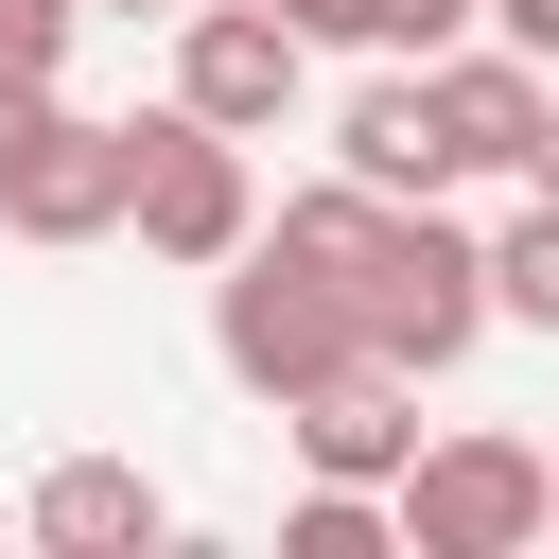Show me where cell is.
<instances>
[{
    "instance_id": "8",
    "label": "cell",
    "mask_w": 559,
    "mask_h": 559,
    "mask_svg": "<svg viewBox=\"0 0 559 559\" xmlns=\"http://www.w3.org/2000/svg\"><path fill=\"white\" fill-rule=\"evenodd\" d=\"M332 175L367 192H454V122H437V70H367L332 105Z\"/></svg>"
},
{
    "instance_id": "3",
    "label": "cell",
    "mask_w": 559,
    "mask_h": 559,
    "mask_svg": "<svg viewBox=\"0 0 559 559\" xmlns=\"http://www.w3.org/2000/svg\"><path fill=\"white\" fill-rule=\"evenodd\" d=\"M384 507H402L419 559H524V542H559V454L507 437V419H472V437H419Z\"/></svg>"
},
{
    "instance_id": "10",
    "label": "cell",
    "mask_w": 559,
    "mask_h": 559,
    "mask_svg": "<svg viewBox=\"0 0 559 559\" xmlns=\"http://www.w3.org/2000/svg\"><path fill=\"white\" fill-rule=\"evenodd\" d=\"M17 524H35L52 559H140V542H157L175 507H157V472H140V454H52Z\"/></svg>"
},
{
    "instance_id": "6",
    "label": "cell",
    "mask_w": 559,
    "mask_h": 559,
    "mask_svg": "<svg viewBox=\"0 0 559 559\" xmlns=\"http://www.w3.org/2000/svg\"><path fill=\"white\" fill-rule=\"evenodd\" d=\"M297 70H314V35H280L262 0H175V105H192V122L262 140V122L297 105Z\"/></svg>"
},
{
    "instance_id": "18",
    "label": "cell",
    "mask_w": 559,
    "mask_h": 559,
    "mask_svg": "<svg viewBox=\"0 0 559 559\" xmlns=\"http://www.w3.org/2000/svg\"><path fill=\"white\" fill-rule=\"evenodd\" d=\"M524 192H559V105H542V157H524Z\"/></svg>"
},
{
    "instance_id": "16",
    "label": "cell",
    "mask_w": 559,
    "mask_h": 559,
    "mask_svg": "<svg viewBox=\"0 0 559 559\" xmlns=\"http://www.w3.org/2000/svg\"><path fill=\"white\" fill-rule=\"evenodd\" d=\"M454 35H489V0H384V52H454Z\"/></svg>"
},
{
    "instance_id": "19",
    "label": "cell",
    "mask_w": 559,
    "mask_h": 559,
    "mask_svg": "<svg viewBox=\"0 0 559 559\" xmlns=\"http://www.w3.org/2000/svg\"><path fill=\"white\" fill-rule=\"evenodd\" d=\"M87 17H175V0H87Z\"/></svg>"
},
{
    "instance_id": "9",
    "label": "cell",
    "mask_w": 559,
    "mask_h": 559,
    "mask_svg": "<svg viewBox=\"0 0 559 559\" xmlns=\"http://www.w3.org/2000/svg\"><path fill=\"white\" fill-rule=\"evenodd\" d=\"M280 419H297V472H332V489H402V454H419V384L402 367H349V384H314Z\"/></svg>"
},
{
    "instance_id": "17",
    "label": "cell",
    "mask_w": 559,
    "mask_h": 559,
    "mask_svg": "<svg viewBox=\"0 0 559 559\" xmlns=\"http://www.w3.org/2000/svg\"><path fill=\"white\" fill-rule=\"evenodd\" d=\"M489 35H507V52H542V70H559V0H489Z\"/></svg>"
},
{
    "instance_id": "7",
    "label": "cell",
    "mask_w": 559,
    "mask_h": 559,
    "mask_svg": "<svg viewBox=\"0 0 559 559\" xmlns=\"http://www.w3.org/2000/svg\"><path fill=\"white\" fill-rule=\"evenodd\" d=\"M419 70H437V122H454V175H524V157H542V105H559L542 52L454 35V52H419Z\"/></svg>"
},
{
    "instance_id": "15",
    "label": "cell",
    "mask_w": 559,
    "mask_h": 559,
    "mask_svg": "<svg viewBox=\"0 0 559 559\" xmlns=\"http://www.w3.org/2000/svg\"><path fill=\"white\" fill-rule=\"evenodd\" d=\"M280 35H314V52H384V0H262Z\"/></svg>"
},
{
    "instance_id": "12",
    "label": "cell",
    "mask_w": 559,
    "mask_h": 559,
    "mask_svg": "<svg viewBox=\"0 0 559 559\" xmlns=\"http://www.w3.org/2000/svg\"><path fill=\"white\" fill-rule=\"evenodd\" d=\"M489 314H524V332H559V192H524V210L489 227Z\"/></svg>"
},
{
    "instance_id": "14",
    "label": "cell",
    "mask_w": 559,
    "mask_h": 559,
    "mask_svg": "<svg viewBox=\"0 0 559 559\" xmlns=\"http://www.w3.org/2000/svg\"><path fill=\"white\" fill-rule=\"evenodd\" d=\"M70 17H87V0H0V70L52 87V70H70Z\"/></svg>"
},
{
    "instance_id": "11",
    "label": "cell",
    "mask_w": 559,
    "mask_h": 559,
    "mask_svg": "<svg viewBox=\"0 0 559 559\" xmlns=\"http://www.w3.org/2000/svg\"><path fill=\"white\" fill-rule=\"evenodd\" d=\"M384 210H402V192H367V175H314V192H280V227H262V245H280V262H314V280L349 297V280L384 262Z\"/></svg>"
},
{
    "instance_id": "4",
    "label": "cell",
    "mask_w": 559,
    "mask_h": 559,
    "mask_svg": "<svg viewBox=\"0 0 559 559\" xmlns=\"http://www.w3.org/2000/svg\"><path fill=\"white\" fill-rule=\"evenodd\" d=\"M122 192H140V140L87 122L70 87H17V70H0V227H17V245H105Z\"/></svg>"
},
{
    "instance_id": "1",
    "label": "cell",
    "mask_w": 559,
    "mask_h": 559,
    "mask_svg": "<svg viewBox=\"0 0 559 559\" xmlns=\"http://www.w3.org/2000/svg\"><path fill=\"white\" fill-rule=\"evenodd\" d=\"M349 332H367V367H402V384L472 367V332H489V245H472L437 192H402V210H384V262L349 280Z\"/></svg>"
},
{
    "instance_id": "2",
    "label": "cell",
    "mask_w": 559,
    "mask_h": 559,
    "mask_svg": "<svg viewBox=\"0 0 559 559\" xmlns=\"http://www.w3.org/2000/svg\"><path fill=\"white\" fill-rule=\"evenodd\" d=\"M210 349H227V384H245V402H314V384H349V367H367L349 297H332L314 262H280L262 227L210 262Z\"/></svg>"
},
{
    "instance_id": "13",
    "label": "cell",
    "mask_w": 559,
    "mask_h": 559,
    "mask_svg": "<svg viewBox=\"0 0 559 559\" xmlns=\"http://www.w3.org/2000/svg\"><path fill=\"white\" fill-rule=\"evenodd\" d=\"M280 542H297V559H384V542H402V507H384V489H332V472H314Z\"/></svg>"
},
{
    "instance_id": "5",
    "label": "cell",
    "mask_w": 559,
    "mask_h": 559,
    "mask_svg": "<svg viewBox=\"0 0 559 559\" xmlns=\"http://www.w3.org/2000/svg\"><path fill=\"white\" fill-rule=\"evenodd\" d=\"M122 140H140V192H122V227H140L157 262H192V280H210V262L262 227V175H245V140H227V122H192V105H157V122H122Z\"/></svg>"
}]
</instances>
